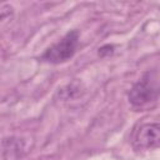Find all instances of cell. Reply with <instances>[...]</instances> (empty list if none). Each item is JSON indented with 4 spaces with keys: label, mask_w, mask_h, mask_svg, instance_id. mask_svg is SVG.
I'll return each mask as SVG.
<instances>
[{
    "label": "cell",
    "mask_w": 160,
    "mask_h": 160,
    "mask_svg": "<svg viewBox=\"0 0 160 160\" xmlns=\"http://www.w3.org/2000/svg\"><path fill=\"white\" fill-rule=\"evenodd\" d=\"M78 40H79V35L76 31L68 32L59 42L54 44L45 51V54L42 55V59L51 64H60V62L68 61L75 54Z\"/></svg>",
    "instance_id": "obj_1"
},
{
    "label": "cell",
    "mask_w": 160,
    "mask_h": 160,
    "mask_svg": "<svg viewBox=\"0 0 160 160\" xmlns=\"http://www.w3.org/2000/svg\"><path fill=\"white\" fill-rule=\"evenodd\" d=\"M160 91V85L152 74L148 72L139 80L129 92V99L134 105H145L156 99Z\"/></svg>",
    "instance_id": "obj_2"
},
{
    "label": "cell",
    "mask_w": 160,
    "mask_h": 160,
    "mask_svg": "<svg viewBox=\"0 0 160 160\" xmlns=\"http://www.w3.org/2000/svg\"><path fill=\"white\" fill-rule=\"evenodd\" d=\"M160 144V124L150 122L139 128L134 136V145L138 149H149Z\"/></svg>",
    "instance_id": "obj_3"
}]
</instances>
